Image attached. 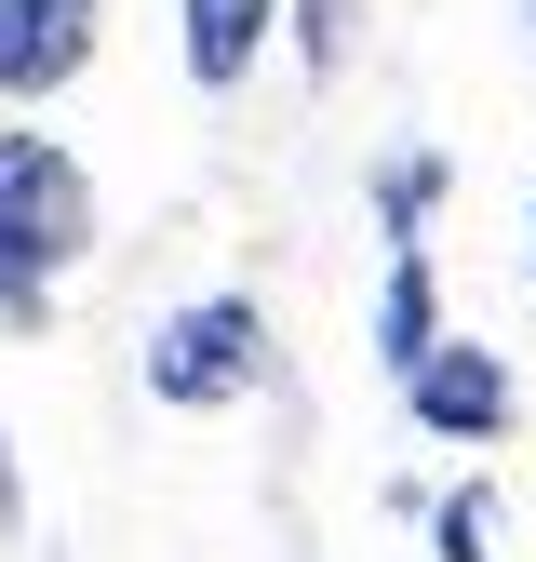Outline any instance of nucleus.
Instances as JSON below:
<instances>
[{
	"label": "nucleus",
	"mask_w": 536,
	"mask_h": 562,
	"mask_svg": "<svg viewBox=\"0 0 536 562\" xmlns=\"http://www.w3.org/2000/svg\"><path fill=\"white\" fill-rule=\"evenodd\" d=\"M94 241V188H81V161L67 148H27L0 161V322H41V295H54V268Z\"/></svg>",
	"instance_id": "nucleus-1"
},
{
	"label": "nucleus",
	"mask_w": 536,
	"mask_h": 562,
	"mask_svg": "<svg viewBox=\"0 0 536 562\" xmlns=\"http://www.w3.org/2000/svg\"><path fill=\"white\" fill-rule=\"evenodd\" d=\"M255 348H268V322H255V295H201V308H175L161 335H148V389L161 402H242L255 389Z\"/></svg>",
	"instance_id": "nucleus-2"
},
{
	"label": "nucleus",
	"mask_w": 536,
	"mask_h": 562,
	"mask_svg": "<svg viewBox=\"0 0 536 562\" xmlns=\"http://www.w3.org/2000/svg\"><path fill=\"white\" fill-rule=\"evenodd\" d=\"M94 67V0H0V94H67Z\"/></svg>",
	"instance_id": "nucleus-3"
},
{
	"label": "nucleus",
	"mask_w": 536,
	"mask_h": 562,
	"mask_svg": "<svg viewBox=\"0 0 536 562\" xmlns=\"http://www.w3.org/2000/svg\"><path fill=\"white\" fill-rule=\"evenodd\" d=\"M402 402H416V429L429 442H496L510 429V375H496V348H429V362L416 375H402Z\"/></svg>",
	"instance_id": "nucleus-4"
},
{
	"label": "nucleus",
	"mask_w": 536,
	"mask_h": 562,
	"mask_svg": "<svg viewBox=\"0 0 536 562\" xmlns=\"http://www.w3.org/2000/svg\"><path fill=\"white\" fill-rule=\"evenodd\" d=\"M268 27H282V0H188V67H201V81H242V67H255V41Z\"/></svg>",
	"instance_id": "nucleus-5"
},
{
	"label": "nucleus",
	"mask_w": 536,
	"mask_h": 562,
	"mask_svg": "<svg viewBox=\"0 0 536 562\" xmlns=\"http://www.w3.org/2000/svg\"><path fill=\"white\" fill-rule=\"evenodd\" d=\"M429 348H443V335H429V268L402 255V268H389V295H376V362H389V375H416Z\"/></svg>",
	"instance_id": "nucleus-6"
},
{
	"label": "nucleus",
	"mask_w": 536,
	"mask_h": 562,
	"mask_svg": "<svg viewBox=\"0 0 536 562\" xmlns=\"http://www.w3.org/2000/svg\"><path fill=\"white\" fill-rule=\"evenodd\" d=\"M496 549V509L483 496H443V562H483Z\"/></svg>",
	"instance_id": "nucleus-7"
},
{
	"label": "nucleus",
	"mask_w": 536,
	"mask_h": 562,
	"mask_svg": "<svg viewBox=\"0 0 536 562\" xmlns=\"http://www.w3.org/2000/svg\"><path fill=\"white\" fill-rule=\"evenodd\" d=\"M349 54V0H309V67H335Z\"/></svg>",
	"instance_id": "nucleus-8"
},
{
	"label": "nucleus",
	"mask_w": 536,
	"mask_h": 562,
	"mask_svg": "<svg viewBox=\"0 0 536 562\" xmlns=\"http://www.w3.org/2000/svg\"><path fill=\"white\" fill-rule=\"evenodd\" d=\"M0 522H14V456H0Z\"/></svg>",
	"instance_id": "nucleus-9"
},
{
	"label": "nucleus",
	"mask_w": 536,
	"mask_h": 562,
	"mask_svg": "<svg viewBox=\"0 0 536 562\" xmlns=\"http://www.w3.org/2000/svg\"><path fill=\"white\" fill-rule=\"evenodd\" d=\"M0 161H14V148H0Z\"/></svg>",
	"instance_id": "nucleus-10"
}]
</instances>
